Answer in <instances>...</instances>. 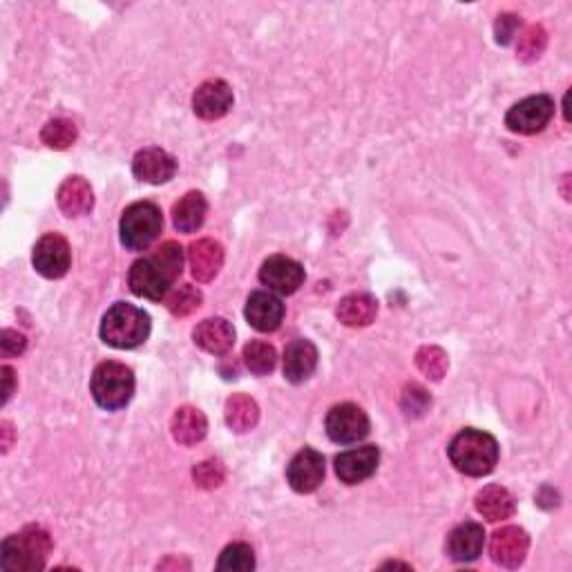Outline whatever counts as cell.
I'll list each match as a JSON object with an SVG mask.
<instances>
[{
    "instance_id": "6da1fadb",
    "label": "cell",
    "mask_w": 572,
    "mask_h": 572,
    "mask_svg": "<svg viewBox=\"0 0 572 572\" xmlns=\"http://www.w3.org/2000/svg\"><path fill=\"white\" fill-rule=\"evenodd\" d=\"M181 269H184V249L173 240L164 242L155 253L141 257V260L130 266V291L135 293L137 298L155 302L164 300L170 286L179 280Z\"/></svg>"
},
{
    "instance_id": "7a4b0ae2",
    "label": "cell",
    "mask_w": 572,
    "mask_h": 572,
    "mask_svg": "<svg viewBox=\"0 0 572 572\" xmlns=\"http://www.w3.org/2000/svg\"><path fill=\"white\" fill-rule=\"evenodd\" d=\"M452 465L465 476H488L499 463L497 438L481 429H461L447 447Z\"/></svg>"
},
{
    "instance_id": "3957f363",
    "label": "cell",
    "mask_w": 572,
    "mask_h": 572,
    "mask_svg": "<svg viewBox=\"0 0 572 572\" xmlns=\"http://www.w3.org/2000/svg\"><path fill=\"white\" fill-rule=\"evenodd\" d=\"M52 548V537L43 528L27 526L3 541V546H0V566L7 572L43 570Z\"/></svg>"
},
{
    "instance_id": "277c9868",
    "label": "cell",
    "mask_w": 572,
    "mask_h": 572,
    "mask_svg": "<svg viewBox=\"0 0 572 572\" xmlns=\"http://www.w3.org/2000/svg\"><path fill=\"white\" fill-rule=\"evenodd\" d=\"M150 336V316L128 302H117L101 322V340L114 349H137Z\"/></svg>"
},
{
    "instance_id": "5b68a950",
    "label": "cell",
    "mask_w": 572,
    "mask_h": 572,
    "mask_svg": "<svg viewBox=\"0 0 572 572\" xmlns=\"http://www.w3.org/2000/svg\"><path fill=\"white\" fill-rule=\"evenodd\" d=\"M90 392L94 403L101 409L117 412V409L126 407L132 396H135V374H132L130 367L121 365V362H101L92 374Z\"/></svg>"
},
{
    "instance_id": "8992f818",
    "label": "cell",
    "mask_w": 572,
    "mask_h": 572,
    "mask_svg": "<svg viewBox=\"0 0 572 572\" xmlns=\"http://www.w3.org/2000/svg\"><path fill=\"white\" fill-rule=\"evenodd\" d=\"M161 228H164L161 208L152 202H135L121 215V244L126 246L128 251H146L159 237Z\"/></svg>"
},
{
    "instance_id": "52a82bcc",
    "label": "cell",
    "mask_w": 572,
    "mask_h": 572,
    "mask_svg": "<svg viewBox=\"0 0 572 572\" xmlns=\"http://www.w3.org/2000/svg\"><path fill=\"white\" fill-rule=\"evenodd\" d=\"M555 114V101L548 94H535L519 101L505 114V126L517 135H535L548 126Z\"/></svg>"
},
{
    "instance_id": "ba28073f",
    "label": "cell",
    "mask_w": 572,
    "mask_h": 572,
    "mask_svg": "<svg viewBox=\"0 0 572 572\" xmlns=\"http://www.w3.org/2000/svg\"><path fill=\"white\" fill-rule=\"evenodd\" d=\"M32 264L36 273H41L47 280H59L70 271L72 251L70 244L59 233H47L34 246Z\"/></svg>"
},
{
    "instance_id": "9c48e42d",
    "label": "cell",
    "mask_w": 572,
    "mask_h": 572,
    "mask_svg": "<svg viewBox=\"0 0 572 572\" xmlns=\"http://www.w3.org/2000/svg\"><path fill=\"white\" fill-rule=\"evenodd\" d=\"M327 434L333 443L351 445L362 441L369 434V416L354 403H342L331 407L327 414Z\"/></svg>"
},
{
    "instance_id": "30bf717a",
    "label": "cell",
    "mask_w": 572,
    "mask_h": 572,
    "mask_svg": "<svg viewBox=\"0 0 572 572\" xmlns=\"http://www.w3.org/2000/svg\"><path fill=\"white\" fill-rule=\"evenodd\" d=\"M286 481L300 494L316 492L324 481V456L311 447H304L286 467Z\"/></svg>"
},
{
    "instance_id": "8fae6325",
    "label": "cell",
    "mask_w": 572,
    "mask_h": 572,
    "mask_svg": "<svg viewBox=\"0 0 572 572\" xmlns=\"http://www.w3.org/2000/svg\"><path fill=\"white\" fill-rule=\"evenodd\" d=\"M260 282L269 286V291L280 295H293L304 284V269L300 262L286 255H273L262 264Z\"/></svg>"
},
{
    "instance_id": "7c38bea8",
    "label": "cell",
    "mask_w": 572,
    "mask_h": 572,
    "mask_svg": "<svg viewBox=\"0 0 572 572\" xmlns=\"http://www.w3.org/2000/svg\"><path fill=\"white\" fill-rule=\"evenodd\" d=\"M530 537L519 526H505L492 535L490 555L494 564L503 568H519L528 555Z\"/></svg>"
},
{
    "instance_id": "4fadbf2b",
    "label": "cell",
    "mask_w": 572,
    "mask_h": 572,
    "mask_svg": "<svg viewBox=\"0 0 572 572\" xmlns=\"http://www.w3.org/2000/svg\"><path fill=\"white\" fill-rule=\"evenodd\" d=\"M233 108V90L222 79L204 81L193 94V110L199 119L217 121Z\"/></svg>"
},
{
    "instance_id": "5bb4252c",
    "label": "cell",
    "mask_w": 572,
    "mask_h": 572,
    "mask_svg": "<svg viewBox=\"0 0 572 572\" xmlns=\"http://www.w3.org/2000/svg\"><path fill=\"white\" fill-rule=\"evenodd\" d=\"M380 463V450L376 445H362L356 450L342 452L336 456V474L342 483L358 485L374 476Z\"/></svg>"
},
{
    "instance_id": "9a60e30c",
    "label": "cell",
    "mask_w": 572,
    "mask_h": 572,
    "mask_svg": "<svg viewBox=\"0 0 572 572\" xmlns=\"http://www.w3.org/2000/svg\"><path fill=\"white\" fill-rule=\"evenodd\" d=\"M132 173L139 181L159 186L166 184L177 173V161L173 155H168L161 148H143L139 150L135 159H132Z\"/></svg>"
},
{
    "instance_id": "2e32d148",
    "label": "cell",
    "mask_w": 572,
    "mask_h": 572,
    "mask_svg": "<svg viewBox=\"0 0 572 572\" xmlns=\"http://www.w3.org/2000/svg\"><path fill=\"white\" fill-rule=\"evenodd\" d=\"M244 316L255 331L271 333L280 329L284 320V304L269 291H253L246 300Z\"/></svg>"
},
{
    "instance_id": "e0dca14e",
    "label": "cell",
    "mask_w": 572,
    "mask_h": 572,
    "mask_svg": "<svg viewBox=\"0 0 572 572\" xmlns=\"http://www.w3.org/2000/svg\"><path fill=\"white\" fill-rule=\"evenodd\" d=\"M483 543H485V530L481 523L465 521L450 532L445 548L450 559L459 561V564H470V561H476L481 557Z\"/></svg>"
},
{
    "instance_id": "ac0fdd59",
    "label": "cell",
    "mask_w": 572,
    "mask_h": 572,
    "mask_svg": "<svg viewBox=\"0 0 572 572\" xmlns=\"http://www.w3.org/2000/svg\"><path fill=\"white\" fill-rule=\"evenodd\" d=\"M193 340L206 354L224 356L235 345V329L224 318H206L193 329Z\"/></svg>"
},
{
    "instance_id": "d6986e66",
    "label": "cell",
    "mask_w": 572,
    "mask_h": 572,
    "mask_svg": "<svg viewBox=\"0 0 572 572\" xmlns=\"http://www.w3.org/2000/svg\"><path fill=\"white\" fill-rule=\"evenodd\" d=\"M318 367V349L311 340H293L284 349V378L293 385H300L313 376Z\"/></svg>"
},
{
    "instance_id": "ffe728a7",
    "label": "cell",
    "mask_w": 572,
    "mask_h": 572,
    "mask_svg": "<svg viewBox=\"0 0 572 572\" xmlns=\"http://www.w3.org/2000/svg\"><path fill=\"white\" fill-rule=\"evenodd\" d=\"M190 273L197 282H211L224 266V249L215 240H197L188 249Z\"/></svg>"
},
{
    "instance_id": "44dd1931",
    "label": "cell",
    "mask_w": 572,
    "mask_h": 572,
    "mask_svg": "<svg viewBox=\"0 0 572 572\" xmlns=\"http://www.w3.org/2000/svg\"><path fill=\"white\" fill-rule=\"evenodd\" d=\"M338 320L351 329L369 327L378 316V300L369 293H351L342 298L336 309Z\"/></svg>"
},
{
    "instance_id": "7402d4cb",
    "label": "cell",
    "mask_w": 572,
    "mask_h": 572,
    "mask_svg": "<svg viewBox=\"0 0 572 572\" xmlns=\"http://www.w3.org/2000/svg\"><path fill=\"white\" fill-rule=\"evenodd\" d=\"M59 208L68 217H83L94 208L92 186L83 177H68L59 188Z\"/></svg>"
},
{
    "instance_id": "603a6c76",
    "label": "cell",
    "mask_w": 572,
    "mask_h": 572,
    "mask_svg": "<svg viewBox=\"0 0 572 572\" xmlns=\"http://www.w3.org/2000/svg\"><path fill=\"white\" fill-rule=\"evenodd\" d=\"M474 508L485 521L499 523L512 517L514 510H517V503H514L512 494L501 488V485H488V488H483L476 494Z\"/></svg>"
},
{
    "instance_id": "cb8c5ba5",
    "label": "cell",
    "mask_w": 572,
    "mask_h": 572,
    "mask_svg": "<svg viewBox=\"0 0 572 572\" xmlns=\"http://www.w3.org/2000/svg\"><path fill=\"white\" fill-rule=\"evenodd\" d=\"M170 432H173V438L179 445H197L208 434V421L197 407L184 405L177 409L173 421H170Z\"/></svg>"
},
{
    "instance_id": "d4e9b609",
    "label": "cell",
    "mask_w": 572,
    "mask_h": 572,
    "mask_svg": "<svg viewBox=\"0 0 572 572\" xmlns=\"http://www.w3.org/2000/svg\"><path fill=\"white\" fill-rule=\"evenodd\" d=\"M208 213L206 197L202 193H186L179 202L173 206V224L179 233H195L202 228Z\"/></svg>"
},
{
    "instance_id": "484cf974",
    "label": "cell",
    "mask_w": 572,
    "mask_h": 572,
    "mask_svg": "<svg viewBox=\"0 0 572 572\" xmlns=\"http://www.w3.org/2000/svg\"><path fill=\"white\" fill-rule=\"evenodd\" d=\"M224 418L226 425L237 434H246L260 421V407H257L255 400L246 394H233L226 400L224 407Z\"/></svg>"
},
{
    "instance_id": "4316f807",
    "label": "cell",
    "mask_w": 572,
    "mask_h": 572,
    "mask_svg": "<svg viewBox=\"0 0 572 572\" xmlns=\"http://www.w3.org/2000/svg\"><path fill=\"white\" fill-rule=\"evenodd\" d=\"M244 365L255 376H266L271 374L278 365V354H275V347L269 345L264 340H251L249 345L244 347Z\"/></svg>"
},
{
    "instance_id": "83f0119b",
    "label": "cell",
    "mask_w": 572,
    "mask_h": 572,
    "mask_svg": "<svg viewBox=\"0 0 572 572\" xmlns=\"http://www.w3.org/2000/svg\"><path fill=\"white\" fill-rule=\"evenodd\" d=\"M76 139H79V130H76L74 121L70 119L47 121L41 132V141L52 150H68L74 146Z\"/></svg>"
},
{
    "instance_id": "f1b7e54d",
    "label": "cell",
    "mask_w": 572,
    "mask_h": 572,
    "mask_svg": "<svg viewBox=\"0 0 572 572\" xmlns=\"http://www.w3.org/2000/svg\"><path fill=\"white\" fill-rule=\"evenodd\" d=\"M255 568V552L249 543H231L226 546L217 561V570L249 572Z\"/></svg>"
},
{
    "instance_id": "f546056e",
    "label": "cell",
    "mask_w": 572,
    "mask_h": 572,
    "mask_svg": "<svg viewBox=\"0 0 572 572\" xmlns=\"http://www.w3.org/2000/svg\"><path fill=\"white\" fill-rule=\"evenodd\" d=\"M202 302H204L202 291L195 289L193 284H181L179 289H175L173 293L168 295L166 307L170 313H173V316L184 318V316H190V313L202 307Z\"/></svg>"
},
{
    "instance_id": "4dcf8cb0",
    "label": "cell",
    "mask_w": 572,
    "mask_h": 572,
    "mask_svg": "<svg viewBox=\"0 0 572 572\" xmlns=\"http://www.w3.org/2000/svg\"><path fill=\"white\" fill-rule=\"evenodd\" d=\"M416 367L423 376L438 383L447 374L450 360H447V354L441 347H421L416 351Z\"/></svg>"
},
{
    "instance_id": "1f68e13d",
    "label": "cell",
    "mask_w": 572,
    "mask_h": 572,
    "mask_svg": "<svg viewBox=\"0 0 572 572\" xmlns=\"http://www.w3.org/2000/svg\"><path fill=\"white\" fill-rule=\"evenodd\" d=\"M546 45H548L546 30H543L541 25H530L519 36L517 56L521 61L532 63V61H537L543 52H546Z\"/></svg>"
},
{
    "instance_id": "d6a6232c",
    "label": "cell",
    "mask_w": 572,
    "mask_h": 572,
    "mask_svg": "<svg viewBox=\"0 0 572 572\" xmlns=\"http://www.w3.org/2000/svg\"><path fill=\"white\" fill-rule=\"evenodd\" d=\"M224 476H226V472H224V467L219 461H204V463L195 465V470H193L195 483L204 490L219 488V485L224 483Z\"/></svg>"
},
{
    "instance_id": "836d02e7",
    "label": "cell",
    "mask_w": 572,
    "mask_h": 572,
    "mask_svg": "<svg viewBox=\"0 0 572 572\" xmlns=\"http://www.w3.org/2000/svg\"><path fill=\"white\" fill-rule=\"evenodd\" d=\"M429 405H432V398H429V394L425 392L423 387L412 385V387L405 389L403 409L409 416H421Z\"/></svg>"
},
{
    "instance_id": "e575fe53",
    "label": "cell",
    "mask_w": 572,
    "mask_h": 572,
    "mask_svg": "<svg viewBox=\"0 0 572 572\" xmlns=\"http://www.w3.org/2000/svg\"><path fill=\"white\" fill-rule=\"evenodd\" d=\"M25 349H27V338L23 333H18L14 329H5L0 333V354H3V358L21 356Z\"/></svg>"
},
{
    "instance_id": "d590c367",
    "label": "cell",
    "mask_w": 572,
    "mask_h": 572,
    "mask_svg": "<svg viewBox=\"0 0 572 572\" xmlns=\"http://www.w3.org/2000/svg\"><path fill=\"white\" fill-rule=\"evenodd\" d=\"M521 27L519 16L514 14H501L497 18V23H494V36H497V43L501 45H510L514 41V36H517Z\"/></svg>"
},
{
    "instance_id": "8d00e7d4",
    "label": "cell",
    "mask_w": 572,
    "mask_h": 572,
    "mask_svg": "<svg viewBox=\"0 0 572 572\" xmlns=\"http://www.w3.org/2000/svg\"><path fill=\"white\" fill-rule=\"evenodd\" d=\"M3 380H5L3 403H7V400L14 394V369L12 367H3Z\"/></svg>"
},
{
    "instance_id": "74e56055",
    "label": "cell",
    "mask_w": 572,
    "mask_h": 572,
    "mask_svg": "<svg viewBox=\"0 0 572 572\" xmlns=\"http://www.w3.org/2000/svg\"><path fill=\"white\" fill-rule=\"evenodd\" d=\"M0 432L5 434V441H3V452H7V450H9V445H12V423L3 421V429H0Z\"/></svg>"
}]
</instances>
